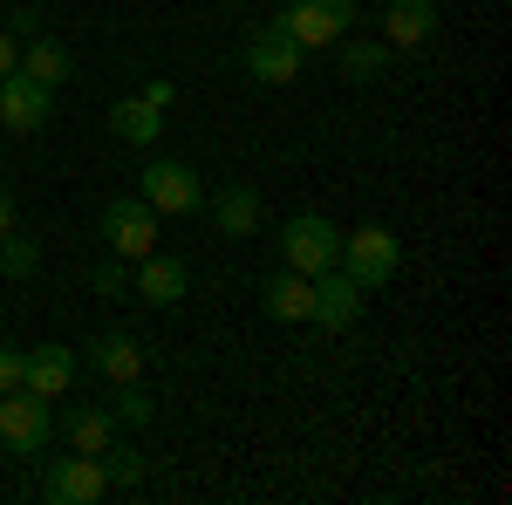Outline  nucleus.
<instances>
[{"mask_svg": "<svg viewBox=\"0 0 512 505\" xmlns=\"http://www.w3.org/2000/svg\"><path fill=\"white\" fill-rule=\"evenodd\" d=\"M110 130H117L130 151H144V144H158V137H164V110H158V103H144V96H123L117 110H110Z\"/></svg>", "mask_w": 512, "mask_h": 505, "instance_id": "a211bd4d", "label": "nucleus"}, {"mask_svg": "<svg viewBox=\"0 0 512 505\" xmlns=\"http://www.w3.org/2000/svg\"><path fill=\"white\" fill-rule=\"evenodd\" d=\"M185 287H192V273H185L178 253H144V260H130V294L151 301V308H178Z\"/></svg>", "mask_w": 512, "mask_h": 505, "instance_id": "1a4fd4ad", "label": "nucleus"}, {"mask_svg": "<svg viewBox=\"0 0 512 505\" xmlns=\"http://www.w3.org/2000/svg\"><path fill=\"white\" fill-rule=\"evenodd\" d=\"M35 267H41V246H35V239H21V233L0 239V273H7V280H28Z\"/></svg>", "mask_w": 512, "mask_h": 505, "instance_id": "412c9836", "label": "nucleus"}, {"mask_svg": "<svg viewBox=\"0 0 512 505\" xmlns=\"http://www.w3.org/2000/svg\"><path fill=\"white\" fill-rule=\"evenodd\" d=\"M103 246H110L117 260L158 253V212H151L144 198H110V205H103Z\"/></svg>", "mask_w": 512, "mask_h": 505, "instance_id": "7ed1b4c3", "label": "nucleus"}, {"mask_svg": "<svg viewBox=\"0 0 512 505\" xmlns=\"http://www.w3.org/2000/svg\"><path fill=\"white\" fill-rule=\"evenodd\" d=\"M7 389H21V349L0 342V396H7Z\"/></svg>", "mask_w": 512, "mask_h": 505, "instance_id": "a878e982", "label": "nucleus"}, {"mask_svg": "<svg viewBox=\"0 0 512 505\" xmlns=\"http://www.w3.org/2000/svg\"><path fill=\"white\" fill-rule=\"evenodd\" d=\"M89 369L110 376V383H137V376H144V349H137V335H96V342H89Z\"/></svg>", "mask_w": 512, "mask_h": 505, "instance_id": "f3484780", "label": "nucleus"}, {"mask_svg": "<svg viewBox=\"0 0 512 505\" xmlns=\"http://www.w3.org/2000/svg\"><path fill=\"white\" fill-rule=\"evenodd\" d=\"M62 430H69V444H76L82 458H103V451H110V430H117V417L82 403V410H69V417H62Z\"/></svg>", "mask_w": 512, "mask_h": 505, "instance_id": "6ab92c4d", "label": "nucleus"}, {"mask_svg": "<svg viewBox=\"0 0 512 505\" xmlns=\"http://www.w3.org/2000/svg\"><path fill=\"white\" fill-rule=\"evenodd\" d=\"M7 233H14V198L0 192V239H7Z\"/></svg>", "mask_w": 512, "mask_h": 505, "instance_id": "c85d7f7f", "label": "nucleus"}, {"mask_svg": "<svg viewBox=\"0 0 512 505\" xmlns=\"http://www.w3.org/2000/svg\"><path fill=\"white\" fill-rule=\"evenodd\" d=\"M14 55H21V48H14V35L0 28V76H14Z\"/></svg>", "mask_w": 512, "mask_h": 505, "instance_id": "cd10ccee", "label": "nucleus"}, {"mask_svg": "<svg viewBox=\"0 0 512 505\" xmlns=\"http://www.w3.org/2000/svg\"><path fill=\"white\" fill-rule=\"evenodd\" d=\"M171 96H178V89H171V82H164V76L151 82V89H144V103H158V110H171Z\"/></svg>", "mask_w": 512, "mask_h": 505, "instance_id": "bb28decb", "label": "nucleus"}, {"mask_svg": "<svg viewBox=\"0 0 512 505\" xmlns=\"http://www.w3.org/2000/svg\"><path fill=\"white\" fill-rule=\"evenodd\" d=\"M335 267L349 273V280H362V294L369 287H383L396 273V233L390 226H362V233H342V260Z\"/></svg>", "mask_w": 512, "mask_h": 505, "instance_id": "39448f33", "label": "nucleus"}, {"mask_svg": "<svg viewBox=\"0 0 512 505\" xmlns=\"http://www.w3.org/2000/svg\"><path fill=\"white\" fill-rule=\"evenodd\" d=\"M280 260L315 280V273H328L335 260H342V233H335L321 212H301V219H287V226H280Z\"/></svg>", "mask_w": 512, "mask_h": 505, "instance_id": "f03ea898", "label": "nucleus"}, {"mask_svg": "<svg viewBox=\"0 0 512 505\" xmlns=\"http://www.w3.org/2000/svg\"><path fill=\"white\" fill-rule=\"evenodd\" d=\"M383 62H390V41H349V48H342V76L349 82H376Z\"/></svg>", "mask_w": 512, "mask_h": 505, "instance_id": "aec40b11", "label": "nucleus"}, {"mask_svg": "<svg viewBox=\"0 0 512 505\" xmlns=\"http://www.w3.org/2000/svg\"><path fill=\"white\" fill-rule=\"evenodd\" d=\"M110 492V478H103V458H55V465L41 471V499L48 505H96Z\"/></svg>", "mask_w": 512, "mask_h": 505, "instance_id": "423d86ee", "label": "nucleus"}, {"mask_svg": "<svg viewBox=\"0 0 512 505\" xmlns=\"http://www.w3.org/2000/svg\"><path fill=\"white\" fill-rule=\"evenodd\" d=\"M7 35H14V41H35L41 35V14H35V7H14V14H7Z\"/></svg>", "mask_w": 512, "mask_h": 505, "instance_id": "393cba45", "label": "nucleus"}, {"mask_svg": "<svg viewBox=\"0 0 512 505\" xmlns=\"http://www.w3.org/2000/svg\"><path fill=\"white\" fill-rule=\"evenodd\" d=\"M437 35V0H390L383 7V41L390 48H424Z\"/></svg>", "mask_w": 512, "mask_h": 505, "instance_id": "2eb2a0df", "label": "nucleus"}, {"mask_svg": "<svg viewBox=\"0 0 512 505\" xmlns=\"http://www.w3.org/2000/svg\"><path fill=\"white\" fill-rule=\"evenodd\" d=\"M103 458H110V465H103L110 485H144V458H137V451H103Z\"/></svg>", "mask_w": 512, "mask_h": 505, "instance_id": "b1692460", "label": "nucleus"}, {"mask_svg": "<svg viewBox=\"0 0 512 505\" xmlns=\"http://www.w3.org/2000/svg\"><path fill=\"white\" fill-rule=\"evenodd\" d=\"M14 69H21L28 82H41V89H62V82L76 76V55H69V48H62L55 35H35V41H21Z\"/></svg>", "mask_w": 512, "mask_h": 505, "instance_id": "4468645a", "label": "nucleus"}, {"mask_svg": "<svg viewBox=\"0 0 512 505\" xmlns=\"http://www.w3.org/2000/svg\"><path fill=\"white\" fill-rule=\"evenodd\" d=\"M48 103H55V89L28 82L21 69H14V76H0V130H14V137H35L41 123H48Z\"/></svg>", "mask_w": 512, "mask_h": 505, "instance_id": "9d476101", "label": "nucleus"}, {"mask_svg": "<svg viewBox=\"0 0 512 505\" xmlns=\"http://www.w3.org/2000/svg\"><path fill=\"white\" fill-rule=\"evenodd\" d=\"M89 287H96V294H123V287H130V260H117V253H103V260L89 267Z\"/></svg>", "mask_w": 512, "mask_h": 505, "instance_id": "5701e85b", "label": "nucleus"}, {"mask_svg": "<svg viewBox=\"0 0 512 505\" xmlns=\"http://www.w3.org/2000/svg\"><path fill=\"white\" fill-rule=\"evenodd\" d=\"M110 417L117 424H151V396L137 383H117V396H110Z\"/></svg>", "mask_w": 512, "mask_h": 505, "instance_id": "4be33fe9", "label": "nucleus"}, {"mask_svg": "<svg viewBox=\"0 0 512 505\" xmlns=\"http://www.w3.org/2000/svg\"><path fill=\"white\" fill-rule=\"evenodd\" d=\"M274 21L301 41V48H328V41L349 35L355 7H349V0H294V7H287V14H274Z\"/></svg>", "mask_w": 512, "mask_h": 505, "instance_id": "6e6552de", "label": "nucleus"}, {"mask_svg": "<svg viewBox=\"0 0 512 505\" xmlns=\"http://www.w3.org/2000/svg\"><path fill=\"white\" fill-rule=\"evenodd\" d=\"M239 62H246V76H253V82H274V89H280V82L301 76L308 48L287 35L280 21H267V28H253V41H246V55H239Z\"/></svg>", "mask_w": 512, "mask_h": 505, "instance_id": "20e7f679", "label": "nucleus"}, {"mask_svg": "<svg viewBox=\"0 0 512 505\" xmlns=\"http://www.w3.org/2000/svg\"><path fill=\"white\" fill-rule=\"evenodd\" d=\"M260 308L274 314V321H308V308H315V280L294 267H280L260 280Z\"/></svg>", "mask_w": 512, "mask_h": 505, "instance_id": "ddd939ff", "label": "nucleus"}, {"mask_svg": "<svg viewBox=\"0 0 512 505\" xmlns=\"http://www.w3.org/2000/svg\"><path fill=\"white\" fill-rule=\"evenodd\" d=\"M212 219H219V233L226 239H253L260 233V219H267V205L253 185H226V192L212 198Z\"/></svg>", "mask_w": 512, "mask_h": 505, "instance_id": "dca6fc26", "label": "nucleus"}, {"mask_svg": "<svg viewBox=\"0 0 512 505\" xmlns=\"http://www.w3.org/2000/svg\"><path fill=\"white\" fill-rule=\"evenodd\" d=\"M355 314H362V280H349L342 267L315 273V308H308V321H321V328H349Z\"/></svg>", "mask_w": 512, "mask_h": 505, "instance_id": "f8f14e48", "label": "nucleus"}, {"mask_svg": "<svg viewBox=\"0 0 512 505\" xmlns=\"http://www.w3.org/2000/svg\"><path fill=\"white\" fill-rule=\"evenodd\" d=\"M55 437V417H48V396H35V389H7L0 396V444L14 451V458H41V444Z\"/></svg>", "mask_w": 512, "mask_h": 505, "instance_id": "f257e3e1", "label": "nucleus"}, {"mask_svg": "<svg viewBox=\"0 0 512 505\" xmlns=\"http://www.w3.org/2000/svg\"><path fill=\"white\" fill-rule=\"evenodd\" d=\"M137 198H144L158 219H171V212H198V171L178 164V157H151V164H144V192Z\"/></svg>", "mask_w": 512, "mask_h": 505, "instance_id": "0eeeda50", "label": "nucleus"}, {"mask_svg": "<svg viewBox=\"0 0 512 505\" xmlns=\"http://www.w3.org/2000/svg\"><path fill=\"white\" fill-rule=\"evenodd\" d=\"M21 383L35 389V396H69L76 383V349H62V342H41V349H21Z\"/></svg>", "mask_w": 512, "mask_h": 505, "instance_id": "9b49d317", "label": "nucleus"}]
</instances>
